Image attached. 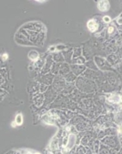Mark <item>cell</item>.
Returning a JSON list of instances; mask_svg holds the SVG:
<instances>
[{
	"mask_svg": "<svg viewBox=\"0 0 122 154\" xmlns=\"http://www.w3.org/2000/svg\"><path fill=\"white\" fill-rule=\"evenodd\" d=\"M26 154H40V153H31V152H29V153H26Z\"/></svg>",
	"mask_w": 122,
	"mask_h": 154,
	"instance_id": "obj_8",
	"label": "cell"
},
{
	"mask_svg": "<svg viewBox=\"0 0 122 154\" xmlns=\"http://www.w3.org/2000/svg\"><path fill=\"white\" fill-rule=\"evenodd\" d=\"M103 21L105 23H110L111 21V19L109 16H105V17H103Z\"/></svg>",
	"mask_w": 122,
	"mask_h": 154,
	"instance_id": "obj_7",
	"label": "cell"
},
{
	"mask_svg": "<svg viewBox=\"0 0 122 154\" xmlns=\"http://www.w3.org/2000/svg\"><path fill=\"white\" fill-rule=\"evenodd\" d=\"M107 100L113 104H119L122 101V96L119 95H109L107 96Z\"/></svg>",
	"mask_w": 122,
	"mask_h": 154,
	"instance_id": "obj_3",
	"label": "cell"
},
{
	"mask_svg": "<svg viewBox=\"0 0 122 154\" xmlns=\"http://www.w3.org/2000/svg\"><path fill=\"white\" fill-rule=\"evenodd\" d=\"M110 4L109 1H107V0H101V1L98 2V8L101 12L108 11L110 9Z\"/></svg>",
	"mask_w": 122,
	"mask_h": 154,
	"instance_id": "obj_2",
	"label": "cell"
},
{
	"mask_svg": "<svg viewBox=\"0 0 122 154\" xmlns=\"http://www.w3.org/2000/svg\"><path fill=\"white\" fill-rule=\"evenodd\" d=\"M87 27L88 28V30L90 32H95L98 30V23L97 22L96 19H89L87 23Z\"/></svg>",
	"mask_w": 122,
	"mask_h": 154,
	"instance_id": "obj_1",
	"label": "cell"
},
{
	"mask_svg": "<svg viewBox=\"0 0 122 154\" xmlns=\"http://www.w3.org/2000/svg\"><path fill=\"white\" fill-rule=\"evenodd\" d=\"M28 56L30 57V58H32L31 60H37V58H38V53L36 52V51H32L31 52H30L29 54H28Z\"/></svg>",
	"mask_w": 122,
	"mask_h": 154,
	"instance_id": "obj_5",
	"label": "cell"
},
{
	"mask_svg": "<svg viewBox=\"0 0 122 154\" xmlns=\"http://www.w3.org/2000/svg\"><path fill=\"white\" fill-rule=\"evenodd\" d=\"M15 123L18 125V126H20L22 123H23V117H22V115L21 114H18L16 116V119H15Z\"/></svg>",
	"mask_w": 122,
	"mask_h": 154,
	"instance_id": "obj_4",
	"label": "cell"
},
{
	"mask_svg": "<svg viewBox=\"0 0 122 154\" xmlns=\"http://www.w3.org/2000/svg\"><path fill=\"white\" fill-rule=\"evenodd\" d=\"M108 29H109L108 31H109L110 34H113V33L115 32V30H116V28H115L114 26H110Z\"/></svg>",
	"mask_w": 122,
	"mask_h": 154,
	"instance_id": "obj_6",
	"label": "cell"
}]
</instances>
